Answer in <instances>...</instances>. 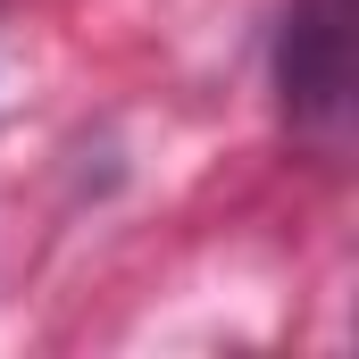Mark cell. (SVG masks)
Listing matches in <instances>:
<instances>
[{"label":"cell","instance_id":"cell-1","mask_svg":"<svg viewBox=\"0 0 359 359\" xmlns=\"http://www.w3.org/2000/svg\"><path fill=\"white\" fill-rule=\"evenodd\" d=\"M351 0H284L276 25V109L292 134H334L351 117Z\"/></svg>","mask_w":359,"mask_h":359}]
</instances>
